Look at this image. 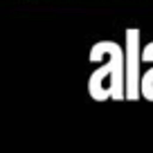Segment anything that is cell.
Returning a JSON list of instances; mask_svg holds the SVG:
<instances>
[]
</instances>
